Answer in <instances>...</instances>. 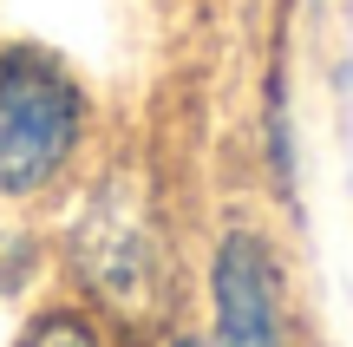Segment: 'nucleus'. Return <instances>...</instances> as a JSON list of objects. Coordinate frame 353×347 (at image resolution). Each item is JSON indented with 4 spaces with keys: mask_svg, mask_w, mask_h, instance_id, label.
Returning <instances> with one entry per match:
<instances>
[{
    "mask_svg": "<svg viewBox=\"0 0 353 347\" xmlns=\"http://www.w3.org/2000/svg\"><path fill=\"white\" fill-rule=\"evenodd\" d=\"M92 99L52 52L0 46V197H39L72 170Z\"/></svg>",
    "mask_w": 353,
    "mask_h": 347,
    "instance_id": "obj_1",
    "label": "nucleus"
},
{
    "mask_svg": "<svg viewBox=\"0 0 353 347\" xmlns=\"http://www.w3.org/2000/svg\"><path fill=\"white\" fill-rule=\"evenodd\" d=\"M72 269L99 308L144 315L164 282V256H157V223L144 210L138 184H105L72 223Z\"/></svg>",
    "mask_w": 353,
    "mask_h": 347,
    "instance_id": "obj_2",
    "label": "nucleus"
},
{
    "mask_svg": "<svg viewBox=\"0 0 353 347\" xmlns=\"http://www.w3.org/2000/svg\"><path fill=\"white\" fill-rule=\"evenodd\" d=\"M210 301H216V341L210 347H288L281 328V275L255 230H229L210 262Z\"/></svg>",
    "mask_w": 353,
    "mask_h": 347,
    "instance_id": "obj_3",
    "label": "nucleus"
},
{
    "mask_svg": "<svg viewBox=\"0 0 353 347\" xmlns=\"http://www.w3.org/2000/svg\"><path fill=\"white\" fill-rule=\"evenodd\" d=\"M20 347H105V341H99V328H92L85 315L52 308V315H39V321L26 328V341H20Z\"/></svg>",
    "mask_w": 353,
    "mask_h": 347,
    "instance_id": "obj_4",
    "label": "nucleus"
},
{
    "mask_svg": "<svg viewBox=\"0 0 353 347\" xmlns=\"http://www.w3.org/2000/svg\"><path fill=\"white\" fill-rule=\"evenodd\" d=\"M268 164H275V184L288 190V184H294V144H288V99H281V72L268 79Z\"/></svg>",
    "mask_w": 353,
    "mask_h": 347,
    "instance_id": "obj_5",
    "label": "nucleus"
},
{
    "mask_svg": "<svg viewBox=\"0 0 353 347\" xmlns=\"http://www.w3.org/2000/svg\"><path fill=\"white\" fill-rule=\"evenodd\" d=\"M164 347H210V341H196V335H170Z\"/></svg>",
    "mask_w": 353,
    "mask_h": 347,
    "instance_id": "obj_6",
    "label": "nucleus"
}]
</instances>
